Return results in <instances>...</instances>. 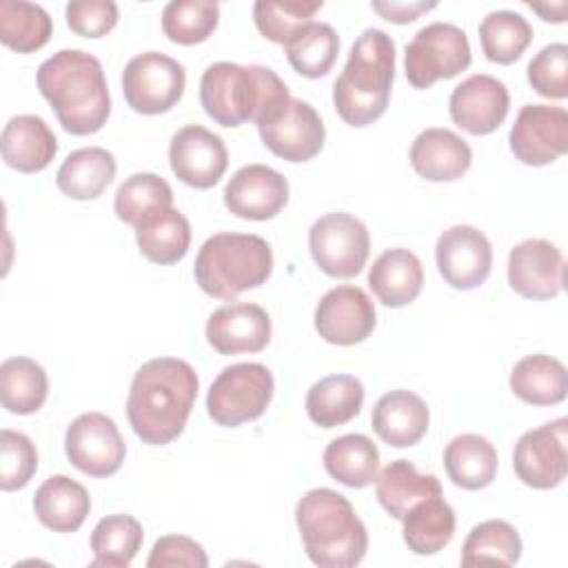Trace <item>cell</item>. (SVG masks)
Returning <instances> with one entry per match:
<instances>
[{"label": "cell", "instance_id": "cell-1", "mask_svg": "<svg viewBox=\"0 0 568 568\" xmlns=\"http://www.w3.org/2000/svg\"><path fill=\"white\" fill-rule=\"evenodd\" d=\"M200 379L195 368L178 357L144 362L131 382L126 417L133 433L151 446L178 439L195 404Z\"/></svg>", "mask_w": 568, "mask_h": 568}, {"label": "cell", "instance_id": "cell-2", "mask_svg": "<svg viewBox=\"0 0 568 568\" xmlns=\"http://www.w3.org/2000/svg\"><path fill=\"white\" fill-rule=\"evenodd\" d=\"M42 98L71 135L98 133L111 115V95L102 62L82 49H60L36 73Z\"/></svg>", "mask_w": 568, "mask_h": 568}, {"label": "cell", "instance_id": "cell-3", "mask_svg": "<svg viewBox=\"0 0 568 568\" xmlns=\"http://www.w3.org/2000/svg\"><path fill=\"white\" fill-rule=\"evenodd\" d=\"M395 78V42L382 29H364L333 84L337 115L351 126H368L386 113Z\"/></svg>", "mask_w": 568, "mask_h": 568}, {"label": "cell", "instance_id": "cell-4", "mask_svg": "<svg viewBox=\"0 0 568 568\" xmlns=\"http://www.w3.org/2000/svg\"><path fill=\"white\" fill-rule=\"evenodd\" d=\"M308 559L320 568H353L368 550V532L353 504L333 488H313L295 506Z\"/></svg>", "mask_w": 568, "mask_h": 568}, {"label": "cell", "instance_id": "cell-5", "mask_svg": "<svg viewBox=\"0 0 568 568\" xmlns=\"http://www.w3.org/2000/svg\"><path fill=\"white\" fill-rule=\"evenodd\" d=\"M291 95L284 80L268 67L215 62L200 78L204 113L222 126L257 120L271 104Z\"/></svg>", "mask_w": 568, "mask_h": 568}, {"label": "cell", "instance_id": "cell-6", "mask_svg": "<svg viewBox=\"0 0 568 568\" xmlns=\"http://www.w3.org/2000/svg\"><path fill=\"white\" fill-rule=\"evenodd\" d=\"M273 273V251L255 233H215L197 251L193 275L197 286L217 300H235L262 286Z\"/></svg>", "mask_w": 568, "mask_h": 568}, {"label": "cell", "instance_id": "cell-7", "mask_svg": "<svg viewBox=\"0 0 568 568\" xmlns=\"http://www.w3.org/2000/svg\"><path fill=\"white\" fill-rule=\"evenodd\" d=\"M271 371L257 362H240L222 368L206 395L209 417L226 428L264 415L273 399Z\"/></svg>", "mask_w": 568, "mask_h": 568}, {"label": "cell", "instance_id": "cell-8", "mask_svg": "<svg viewBox=\"0 0 568 568\" xmlns=\"http://www.w3.org/2000/svg\"><path fill=\"white\" fill-rule=\"evenodd\" d=\"M470 64V42L464 29L450 22L422 27L404 49V71L415 89L450 80Z\"/></svg>", "mask_w": 568, "mask_h": 568}, {"label": "cell", "instance_id": "cell-9", "mask_svg": "<svg viewBox=\"0 0 568 568\" xmlns=\"http://www.w3.org/2000/svg\"><path fill=\"white\" fill-rule=\"evenodd\" d=\"M262 144L286 162L313 160L326 140V129L320 113L304 100L282 98L271 104L257 120Z\"/></svg>", "mask_w": 568, "mask_h": 568}, {"label": "cell", "instance_id": "cell-10", "mask_svg": "<svg viewBox=\"0 0 568 568\" xmlns=\"http://www.w3.org/2000/svg\"><path fill=\"white\" fill-rule=\"evenodd\" d=\"M308 251L326 275L355 277L362 273L371 253L368 229L351 213H326L308 229Z\"/></svg>", "mask_w": 568, "mask_h": 568}, {"label": "cell", "instance_id": "cell-11", "mask_svg": "<svg viewBox=\"0 0 568 568\" xmlns=\"http://www.w3.org/2000/svg\"><path fill=\"white\" fill-rule=\"evenodd\" d=\"M186 87L184 67L166 53L144 51L133 55L122 71V93L126 104L142 115L171 111Z\"/></svg>", "mask_w": 568, "mask_h": 568}, {"label": "cell", "instance_id": "cell-12", "mask_svg": "<svg viewBox=\"0 0 568 568\" xmlns=\"http://www.w3.org/2000/svg\"><path fill=\"white\" fill-rule=\"evenodd\" d=\"M513 468L521 484L548 490L568 473V422L559 417L539 428L526 430L513 450Z\"/></svg>", "mask_w": 568, "mask_h": 568}, {"label": "cell", "instance_id": "cell-13", "mask_svg": "<svg viewBox=\"0 0 568 568\" xmlns=\"http://www.w3.org/2000/svg\"><path fill=\"white\" fill-rule=\"evenodd\" d=\"M67 459L89 477H109L120 470L126 446L115 422L104 413L78 415L64 433Z\"/></svg>", "mask_w": 568, "mask_h": 568}, {"label": "cell", "instance_id": "cell-14", "mask_svg": "<svg viewBox=\"0 0 568 568\" xmlns=\"http://www.w3.org/2000/svg\"><path fill=\"white\" fill-rule=\"evenodd\" d=\"M513 155L528 166H544L568 151V113L564 106L524 104L508 133Z\"/></svg>", "mask_w": 568, "mask_h": 568}, {"label": "cell", "instance_id": "cell-15", "mask_svg": "<svg viewBox=\"0 0 568 568\" xmlns=\"http://www.w3.org/2000/svg\"><path fill=\"white\" fill-rule=\"evenodd\" d=\"M435 262L448 286L457 291H473L490 275L493 246L479 229L470 224H455L437 237Z\"/></svg>", "mask_w": 568, "mask_h": 568}, {"label": "cell", "instance_id": "cell-16", "mask_svg": "<svg viewBox=\"0 0 568 568\" xmlns=\"http://www.w3.org/2000/svg\"><path fill=\"white\" fill-rule=\"evenodd\" d=\"M169 164L175 178L193 189H211L229 166L224 140L200 124H186L171 138Z\"/></svg>", "mask_w": 568, "mask_h": 568}, {"label": "cell", "instance_id": "cell-17", "mask_svg": "<svg viewBox=\"0 0 568 568\" xmlns=\"http://www.w3.org/2000/svg\"><path fill=\"white\" fill-rule=\"evenodd\" d=\"M315 331L335 346H353L364 342L375 328L373 300L351 284H342L322 295L315 306Z\"/></svg>", "mask_w": 568, "mask_h": 568}, {"label": "cell", "instance_id": "cell-18", "mask_svg": "<svg viewBox=\"0 0 568 568\" xmlns=\"http://www.w3.org/2000/svg\"><path fill=\"white\" fill-rule=\"evenodd\" d=\"M510 95L501 80L488 73H473L462 80L450 98V120L470 135H488L506 120Z\"/></svg>", "mask_w": 568, "mask_h": 568}, {"label": "cell", "instance_id": "cell-19", "mask_svg": "<svg viewBox=\"0 0 568 568\" xmlns=\"http://www.w3.org/2000/svg\"><path fill=\"white\" fill-rule=\"evenodd\" d=\"M564 271L561 251L544 237H528L510 248L508 284L521 297L550 300L559 295Z\"/></svg>", "mask_w": 568, "mask_h": 568}, {"label": "cell", "instance_id": "cell-20", "mask_svg": "<svg viewBox=\"0 0 568 568\" xmlns=\"http://www.w3.org/2000/svg\"><path fill=\"white\" fill-rule=\"evenodd\" d=\"M222 195L224 206L233 215L264 222L286 206L288 182L266 164H246L231 175Z\"/></svg>", "mask_w": 568, "mask_h": 568}, {"label": "cell", "instance_id": "cell-21", "mask_svg": "<svg viewBox=\"0 0 568 568\" xmlns=\"http://www.w3.org/2000/svg\"><path fill=\"white\" fill-rule=\"evenodd\" d=\"M271 317L253 302H235L215 308L206 320V342L220 355L260 353L271 342Z\"/></svg>", "mask_w": 568, "mask_h": 568}, {"label": "cell", "instance_id": "cell-22", "mask_svg": "<svg viewBox=\"0 0 568 568\" xmlns=\"http://www.w3.org/2000/svg\"><path fill=\"white\" fill-rule=\"evenodd\" d=\"M408 160L417 175L428 182L459 180L473 164L468 142L450 129L430 126L417 133L410 144Z\"/></svg>", "mask_w": 568, "mask_h": 568}, {"label": "cell", "instance_id": "cell-23", "mask_svg": "<svg viewBox=\"0 0 568 568\" xmlns=\"http://www.w3.org/2000/svg\"><path fill=\"white\" fill-rule=\"evenodd\" d=\"M428 424V404L417 393L406 388L384 393L371 413V426L375 435L393 448L415 446L426 435Z\"/></svg>", "mask_w": 568, "mask_h": 568}, {"label": "cell", "instance_id": "cell-24", "mask_svg": "<svg viewBox=\"0 0 568 568\" xmlns=\"http://www.w3.org/2000/svg\"><path fill=\"white\" fill-rule=\"evenodd\" d=\"M0 151L7 166L20 173H38L55 158L58 140L40 115L22 113L4 124Z\"/></svg>", "mask_w": 568, "mask_h": 568}, {"label": "cell", "instance_id": "cell-25", "mask_svg": "<svg viewBox=\"0 0 568 568\" xmlns=\"http://www.w3.org/2000/svg\"><path fill=\"white\" fill-rule=\"evenodd\" d=\"M368 286L384 306L402 308L422 293L424 266L408 248H386L375 257L368 271Z\"/></svg>", "mask_w": 568, "mask_h": 568}, {"label": "cell", "instance_id": "cell-26", "mask_svg": "<svg viewBox=\"0 0 568 568\" xmlns=\"http://www.w3.org/2000/svg\"><path fill=\"white\" fill-rule=\"evenodd\" d=\"M91 510L87 488L67 477L51 475L33 495V513L42 526L53 532H75Z\"/></svg>", "mask_w": 568, "mask_h": 568}, {"label": "cell", "instance_id": "cell-27", "mask_svg": "<svg viewBox=\"0 0 568 568\" xmlns=\"http://www.w3.org/2000/svg\"><path fill=\"white\" fill-rule=\"evenodd\" d=\"M399 521L404 544L415 555H435L444 550L455 535V510L444 499V493L419 499Z\"/></svg>", "mask_w": 568, "mask_h": 568}, {"label": "cell", "instance_id": "cell-28", "mask_svg": "<svg viewBox=\"0 0 568 568\" xmlns=\"http://www.w3.org/2000/svg\"><path fill=\"white\" fill-rule=\"evenodd\" d=\"M497 450L484 435L462 433L444 448V468L448 479L464 490H481L497 475Z\"/></svg>", "mask_w": 568, "mask_h": 568}, {"label": "cell", "instance_id": "cell-29", "mask_svg": "<svg viewBox=\"0 0 568 568\" xmlns=\"http://www.w3.org/2000/svg\"><path fill=\"white\" fill-rule=\"evenodd\" d=\"M118 171L115 158L102 146L71 151L55 173L58 189L71 200H95L113 182Z\"/></svg>", "mask_w": 568, "mask_h": 568}, {"label": "cell", "instance_id": "cell-30", "mask_svg": "<svg viewBox=\"0 0 568 568\" xmlns=\"http://www.w3.org/2000/svg\"><path fill=\"white\" fill-rule=\"evenodd\" d=\"M364 404V386L355 375H326L306 393L308 419L322 428H335L355 419Z\"/></svg>", "mask_w": 568, "mask_h": 568}, {"label": "cell", "instance_id": "cell-31", "mask_svg": "<svg viewBox=\"0 0 568 568\" xmlns=\"http://www.w3.org/2000/svg\"><path fill=\"white\" fill-rule=\"evenodd\" d=\"M140 253L153 264H175L191 246V224L178 209H158L135 226Z\"/></svg>", "mask_w": 568, "mask_h": 568}, {"label": "cell", "instance_id": "cell-32", "mask_svg": "<svg viewBox=\"0 0 568 568\" xmlns=\"http://www.w3.org/2000/svg\"><path fill=\"white\" fill-rule=\"evenodd\" d=\"M510 390L526 404L552 406L566 399V366L550 355L535 353L521 357L510 371Z\"/></svg>", "mask_w": 568, "mask_h": 568}, {"label": "cell", "instance_id": "cell-33", "mask_svg": "<svg viewBox=\"0 0 568 568\" xmlns=\"http://www.w3.org/2000/svg\"><path fill=\"white\" fill-rule=\"evenodd\" d=\"M324 468L335 481L348 488H366L377 479L379 450L371 437L348 433L335 437L324 448Z\"/></svg>", "mask_w": 568, "mask_h": 568}, {"label": "cell", "instance_id": "cell-34", "mask_svg": "<svg viewBox=\"0 0 568 568\" xmlns=\"http://www.w3.org/2000/svg\"><path fill=\"white\" fill-rule=\"evenodd\" d=\"M435 493H442L439 479L435 475L417 473L415 464L408 459L390 462L375 479L377 501L395 519H402L410 506Z\"/></svg>", "mask_w": 568, "mask_h": 568}, {"label": "cell", "instance_id": "cell-35", "mask_svg": "<svg viewBox=\"0 0 568 568\" xmlns=\"http://www.w3.org/2000/svg\"><path fill=\"white\" fill-rule=\"evenodd\" d=\"M49 395V377L31 357H9L0 364V402L13 415H31Z\"/></svg>", "mask_w": 568, "mask_h": 568}, {"label": "cell", "instance_id": "cell-36", "mask_svg": "<svg viewBox=\"0 0 568 568\" xmlns=\"http://www.w3.org/2000/svg\"><path fill=\"white\" fill-rule=\"evenodd\" d=\"M144 541L142 524L131 515H106L102 517L91 532V566L106 568H126L140 552Z\"/></svg>", "mask_w": 568, "mask_h": 568}, {"label": "cell", "instance_id": "cell-37", "mask_svg": "<svg viewBox=\"0 0 568 568\" xmlns=\"http://www.w3.org/2000/svg\"><path fill=\"white\" fill-rule=\"evenodd\" d=\"M53 33L51 16L36 2L2 0L0 2V40L18 53L42 49Z\"/></svg>", "mask_w": 568, "mask_h": 568}, {"label": "cell", "instance_id": "cell-38", "mask_svg": "<svg viewBox=\"0 0 568 568\" xmlns=\"http://www.w3.org/2000/svg\"><path fill=\"white\" fill-rule=\"evenodd\" d=\"M477 31L484 55L495 64H513L532 42L530 22L521 13L508 9L486 13Z\"/></svg>", "mask_w": 568, "mask_h": 568}, {"label": "cell", "instance_id": "cell-39", "mask_svg": "<svg viewBox=\"0 0 568 568\" xmlns=\"http://www.w3.org/2000/svg\"><path fill=\"white\" fill-rule=\"evenodd\" d=\"M288 64L304 78H324L339 53L337 31L326 22H311L302 27L286 44Z\"/></svg>", "mask_w": 568, "mask_h": 568}, {"label": "cell", "instance_id": "cell-40", "mask_svg": "<svg viewBox=\"0 0 568 568\" xmlns=\"http://www.w3.org/2000/svg\"><path fill=\"white\" fill-rule=\"evenodd\" d=\"M519 557L521 537L517 528L504 519H486L473 526L462 548V566H477L484 561L515 566Z\"/></svg>", "mask_w": 568, "mask_h": 568}, {"label": "cell", "instance_id": "cell-41", "mask_svg": "<svg viewBox=\"0 0 568 568\" xmlns=\"http://www.w3.org/2000/svg\"><path fill=\"white\" fill-rule=\"evenodd\" d=\"M173 206V191L158 173H133L115 191V215L131 226H138L158 209Z\"/></svg>", "mask_w": 568, "mask_h": 568}, {"label": "cell", "instance_id": "cell-42", "mask_svg": "<svg viewBox=\"0 0 568 568\" xmlns=\"http://www.w3.org/2000/svg\"><path fill=\"white\" fill-rule=\"evenodd\" d=\"M322 4V0H257L253 4V20L266 40L286 44L302 27L313 22Z\"/></svg>", "mask_w": 568, "mask_h": 568}, {"label": "cell", "instance_id": "cell-43", "mask_svg": "<svg viewBox=\"0 0 568 568\" xmlns=\"http://www.w3.org/2000/svg\"><path fill=\"white\" fill-rule=\"evenodd\" d=\"M220 7L211 0H171L162 11V31L175 44L204 42L217 27Z\"/></svg>", "mask_w": 568, "mask_h": 568}, {"label": "cell", "instance_id": "cell-44", "mask_svg": "<svg viewBox=\"0 0 568 568\" xmlns=\"http://www.w3.org/2000/svg\"><path fill=\"white\" fill-rule=\"evenodd\" d=\"M38 470V450L33 442L18 430H0V488L4 493L24 488Z\"/></svg>", "mask_w": 568, "mask_h": 568}, {"label": "cell", "instance_id": "cell-45", "mask_svg": "<svg viewBox=\"0 0 568 568\" xmlns=\"http://www.w3.org/2000/svg\"><path fill=\"white\" fill-rule=\"evenodd\" d=\"M530 87L550 100L568 95V47L564 42L546 44L526 67Z\"/></svg>", "mask_w": 568, "mask_h": 568}, {"label": "cell", "instance_id": "cell-46", "mask_svg": "<svg viewBox=\"0 0 568 568\" xmlns=\"http://www.w3.org/2000/svg\"><path fill=\"white\" fill-rule=\"evenodd\" d=\"M64 16L73 33L82 38H102L118 24L120 11L113 0H75L67 4Z\"/></svg>", "mask_w": 568, "mask_h": 568}, {"label": "cell", "instance_id": "cell-47", "mask_svg": "<svg viewBox=\"0 0 568 568\" xmlns=\"http://www.w3.org/2000/svg\"><path fill=\"white\" fill-rule=\"evenodd\" d=\"M209 559L204 548L186 537V535H164L153 544V550L146 559L149 568L160 566H189V568H206Z\"/></svg>", "mask_w": 568, "mask_h": 568}, {"label": "cell", "instance_id": "cell-48", "mask_svg": "<svg viewBox=\"0 0 568 568\" xmlns=\"http://www.w3.org/2000/svg\"><path fill=\"white\" fill-rule=\"evenodd\" d=\"M373 11H377L384 20L395 22V24H408L417 20L422 13L430 11L437 7V2H424V0H373L371 2Z\"/></svg>", "mask_w": 568, "mask_h": 568}]
</instances>
